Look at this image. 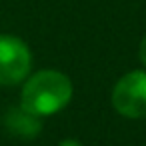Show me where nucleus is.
I'll use <instances>...</instances> for the list:
<instances>
[{"label": "nucleus", "instance_id": "f257e3e1", "mask_svg": "<svg viewBox=\"0 0 146 146\" xmlns=\"http://www.w3.org/2000/svg\"><path fill=\"white\" fill-rule=\"evenodd\" d=\"M72 82L60 70H38L30 74L20 92V106L38 118L52 116L68 106L72 100Z\"/></svg>", "mask_w": 146, "mask_h": 146}, {"label": "nucleus", "instance_id": "20e7f679", "mask_svg": "<svg viewBox=\"0 0 146 146\" xmlns=\"http://www.w3.org/2000/svg\"><path fill=\"white\" fill-rule=\"evenodd\" d=\"M4 124L10 132H14L18 136H24V138H32L40 132L42 118H38V116L30 114L28 110H24L22 106H18V108H12V110L6 112Z\"/></svg>", "mask_w": 146, "mask_h": 146}, {"label": "nucleus", "instance_id": "39448f33", "mask_svg": "<svg viewBox=\"0 0 146 146\" xmlns=\"http://www.w3.org/2000/svg\"><path fill=\"white\" fill-rule=\"evenodd\" d=\"M138 58H140L142 66L146 68V36L140 40V46H138Z\"/></svg>", "mask_w": 146, "mask_h": 146}, {"label": "nucleus", "instance_id": "423d86ee", "mask_svg": "<svg viewBox=\"0 0 146 146\" xmlns=\"http://www.w3.org/2000/svg\"><path fill=\"white\" fill-rule=\"evenodd\" d=\"M58 146H82V144L78 140H74V138H66V140H60Z\"/></svg>", "mask_w": 146, "mask_h": 146}, {"label": "nucleus", "instance_id": "f03ea898", "mask_svg": "<svg viewBox=\"0 0 146 146\" xmlns=\"http://www.w3.org/2000/svg\"><path fill=\"white\" fill-rule=\"evenodd\" d=\"M32 70V52L24 40L0 34V86L22 84Z\"/></svg>", "mask_w": 146, "mask_h": 146}, {"label": "nucleus", "instance_id": "7ed1b4c3", "mask_svg": "<svg viewBox=\"0 0 146 146\" xmlns=\"http://www.w3.org/2000/svg\"><path fill=\"white\" fill-rule=\"evenodd\" d=\"M112 106L130 120L146 116V70H132L114 84Z\"/></svg>", "mask_w": 146, "mask_h": 146}]
</instances>
